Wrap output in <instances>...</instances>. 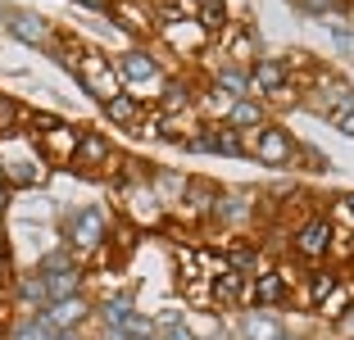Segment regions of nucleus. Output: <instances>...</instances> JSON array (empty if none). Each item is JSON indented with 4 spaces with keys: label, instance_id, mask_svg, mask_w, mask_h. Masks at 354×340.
Instances as JSON below:
<instances>
[{
    "label": "nucleus",
    "instance_id": "f257e3e1",
    "mask_svg": "<svg viewBox=\"0 0 354 340\" xmlns=\"http://www.w3.org/2000/svg\"><path fill=\"white\" fill-rule=\"evenodd\" d=\"M0 173L14 191H32V186H46L50 164H46L41 145L28 132H19V136H0Z\"/></svg>",
    "mask_w": 354,
    "mask_h": 340
},
{
    "label": "nucleus",
    "instance_id": "f03ea898",
    "mask_svg": "<svg viewBox=\"0 0 354 340\" xmlns=\"http://www.w3.org/2000/svg\"><path fill=\"white\" fill-rule=\"evenodd\" d=\"M114 68H118V82H123V91H132L136 100H146V95H159V86H164V64H159V55L150 50V46H127V50L114 55Z\"/></svg>",
    "mask_w": 354,
    "mask_h": 340
},
{
    "label": "nucleus",
    "instance_id": "7ed1b4c3",
    "mask_svg": "<svg viewBox=\"0 0 354 340\" xmlns=\"http://www.w3.org/2000/svg\"><path fill=\"white\" fill-rule=\"evenodd\" d=\"M64 245L73 249L77 258L100 254V249L109 245V214H104L100 205L68 209V218H64Z\"/></svg>",
    "mask_w": 354,
    "mask_h": 340
},
{
    "label": "nucleus",
    "instance_id": "20e7f679",
    "mask_svg": "<svg viewBox=\"0 0 354 340\" xmlns=\"http://www.w3.org/2000/svg\"><path fill=\"white\" fill-rule=\"evenodd\" d=\"M37 272L46 277V295H50V304H55V299L86 295V263H82V258H77L68 245L50 249V254L37 263Z\"/></svg>",
    "mask_w": 354,
    "mask_h": 340
},
{
    "label": "nucleus",
    "instance_id": "39448f33",
    "mask_svg": "<svg viewBox=\"0 0 354 340\" xmlns=\"http://www.w3.org/2000/svg\"><path fill=\"white\" fill-rule=\"evenodd\" d=\"M77 86H82L86 95H91L95 104L114 100V95H123V82H118V68H114V55L95 50V46H82V55H77Z\"/></svg>",
    "mask_w": 354,
    "mask_h": 340
},
{
    "label": "nucleus",
    "instance_id": "423d86ee",
    "mask_svg": "<svg viewBox=\"0 0 354 340\" xmlns=\"http://www.w3.org/2000/svg\"><path fill=\"white\" fill-rule=\"evenodd\" d=\"M146 177H127V182L118 186V196H123L118 205H123V218H127V227H132V232H150V227H164L168 223V209L159 205V196L150 191Z\"/></svg>",
    "mask_w": 354,
    "mask_h": 340
},
{
    "label": "nucleus",
    "instance_id": "0eeeda50",
    "mask_svg": "<svg viewBox=\"0 0 354 340\" xmlns=\"http://www.w3.org/2000/svg\"><path fill=\"white\" fill-rule=\"evenodd\" d=\"M245 155L254 159V164H263V168H295V155H300V141H295L291 132L281 123H263L259 132H250L245 136Z\"/></svg>",
    "mask_w": 354,
    "mask_h": 340
},
{
    "label": "nucleus",
    "instance_id": "6e6552de",
    "mask_svg": "<svg viewBox=\"0 0 354 340\" xmlns=\"http://www.w3.org/2000/svg\"><path fill=\"white\" fill-rule=\"evenodd\" d=\"M332 245H336V227H332V218L327 214H304L300 223L291 227V254L300 258V263H323L327 254H332Z\"/></svg>",
    "mask_w": 354,
    "mask_h": 340
},
{
    "label": "nucleus",
    "instance_id": "1a4fd4ad",
    "mask_svg": "<svg viewBox=\"0 0 354 340\" xmlns=\"http://www.w3.org/2000/svg\"><path fill=\"white\" fill-rule=\"evenodd\" d=\"M132 164V159H123L114 150V141L104 132H82V141H77V155H73V168L86 177H123V168Z\"/></svg>",
    "mask_w": 354,
    "mask_h": 340
},
{
    "label": "nucleus",
    "instance_id": "9d476101",
    "mask_svg": "<svg viewBox=\"0 0 354 340\" xmlns=\"http://www.w3.org/2000/svg\"><path fill=\"white\" fill-rule=\"evenodd\" d=\"M209 309H218V313H245V309H254V295H250V277L245 272H236V268H227V272H218V277L209 281Z\"/></svg>",
    "mask_w": 354,
    "mask_h": 340
},
{
    "label": "nucleus",
    "instance_id": "9b49d317",
    "mask_svg": "<svg viewBox=\"0 0 354 340\" xmlns=\"http://www.w3.org/2000/svg\"><path fill=\"white\" fill-rule=\"evenodd\" d=\"M304 104H309V109H318L327 123H332L336 113L354 109V86L341 82V77H332V73H318V82L304 91Z\"/></svg>",
    "mask_w": 354,
    "mask_h": 340
},
{
    "label": "nucleus",
    "instance_id": "f8f14e48",
    "mask_svg": "<svg viewBox=\"0 0 354 340\" xmlns=\"http://www.w3.org/2000/svg\"><path fill=\"white\" fill-rule=\"evenodd\" d=\"M250 295H254V309L281 313V309H286V304L295 299L291 268H263L259 277H250Z\"/></svg>",
    "mask_w": 354,
    "mask_h": 340
},
{
    "label": "nucleus",
    "instance_id": "ddd939ff",
    "mask_svg": "<svg viewBox=\"0 0 354 340\" xmlns=\"http://www.w3.org/2000/svg\"><path fill=\"white\" fill-rule=\"evenodd\" d=\"M5 32H10L14 41L32 46V50H55V41H59V32L50 28V19H41V14H32V10H5Z\"/></svg>",
    "mask_w": 354,
    "mask_h": 340
},
{
    "label": "nucleus",
    "instance_id": "4468645a",
    "mask_svg": "<svg viewBox=\"0 0 354 340\" xmlns=\"http://www.w3.org/2000/svg\"><path fill=\"white\" fill-rule=\"evenodd\" d=\"M286 86H295L286 55H259V59L250 64V95L254 100H268V95L286 91Z\"/></svg>",
    "mask_w": 354,
    "mask_h": 340
},
{
    "label": "nucleus",
    "instance_id": "2eb2a0df",
    "mask_svg": "<svg viewBox=\"0 0 354 340\" xmlns=\"http://www.w3.org/2000/svg\"><path fill=\"white\" fill-rule=\"evenodd\" d=\"M155 37H159V41H164L173 55H182V59H196V55L209 46V32L200 28V19H196V14H187V19L168 23V28H159Z\"/></svg>",
    "mask_w": 354,
    "mask_h": 340
},
{
    "label": "nucleus",
    "instance_id": "dca6fc26",
    "mask_svg": "<svg viewBox=\"0 0 354 340\" xmlns=\"http://www.w3.org/2000/svg\"><path fill=\"white\" fill-rule=\"evenodd\" d=\"M109 19H114V28H123L127 37H136V46L150 41L155 37V5H146V0H114L109 5Z\"/></svg>",
    "mask_w": 354,
    "mask_h": 340
},
{
    "label": "nucleus",
    "instance_id": "f3484780",
    "mask_svg": "<svg viewBox=\"0 0 354 340\" xmlns=\"http://www.w3.org/2000/svg\"><path fill=\"white\" fill-rule=\"evenodd\" d=\"M32 141L41 145V155H46V164H64V168H73V155H77V141H82V127H73V123H55L50 132H41V136H32Z\"/></svg>",
    "mask_w": 354,
    "mask_h": 340
},
{
    "label": "nucleus",
    "instance_id": "a211bd4d",
    "mask_svg": "<svg viewBox=\"0 0 354 340\" xmlns=\"http://www.w3.org/2000/svg\"><path fill=\"white\" fill-rule=\"evenodd\" d=\"M218 191L223 186L205 182V177H191L187 196H182V205L173 209L177 218H187V223H214V205H218Z\"/></svg>",
    "mask_w": 354,
    "mask_h": 340
},
{
    "label": "nucleus",
    "instance_id": "6ab92c4d",
    "mask_svg": "<svg viewBox=\"0 0 354 340\" xmlns=\"http://www.w3.org/2000/svg\"><path fill=\"white\" fill-rule=\"evenodd\" d=\"M200 104V91L191 77H164V86H159L155 95V109L164 113V118H177V113H196Z\"/></svg>",
    "mask_w": 354,
    "mask_h": 340
},
{
    "label": "nucleus",
    "instance_id": "aec40b11",
    "mask_svg": "<svg viewBox=\"0 0 354 340\" xmlns=\"http://www.w3.org/2000/svg\"><path fill=\"white\" fill-rule=\"evenodd\" d=\"M41 318L50 322V331H82V322H91V318H95V304H91L86 295L55 299V304H46Z\"/></svg>",
    "mask_w": 354,
    "mask_h": 340
},
{
    "label": "nucleus",
    "instance_id": "412c9836",
    "mask_svg": "<svg viewBox=\"0 0 354 340\" xmlns=\"http://www.w3.org/2000/svg\"><path fill=\"white\" fill-rule=\"evenodd\" d=\"M46 304H50L46 277L37 268L19 272V277H14V309H23V318H37V313H46Z\"/></svg>",
    "mask_w": 354,
    "mask_h": 340
},
{
    "label": "nucleus",
    "instance_id": "4be33fe9",
    "mask_svg": "<svg viewBox=\"0 0 354 340\" xmlns=\"http://www.w3.org/2000/svg\"><path fill=\"white\" fill-rule=\"evenodd\" d=\"M286 336V322L281 313H268V309H245L236 318V340H281Z\"/></svg>",
    "mask_w": 354,
    "mask_h": 340
},
{
    "label": "nucleus",
    "instance_id": "5701e85b",
    "mask_svg": "<svg viewBox=\"0 0 354 340\" xmlns=\"http://www.w3.org/2000/svg\"><path fill=\"white\" fill-rule=\"evenodd\" d=\"M223 123H227L232 132L250 136V132H259V127L268 123V104L254 100V95H245V100H232V104H227V113H223Z\"/></svg>",
    "mask_w": 354,
    "mask_h": 340
},
{
    "label": "nucleus",
    "instance_id": "b1692460",
    "mask_svg": "<svg viewBox=\"0 0 354 340\" xmlns=\"http://www.w3.org/2000/svg\"><path fill=\"white\" fill-rule=\"evenodd\" d=\"M100 113H104V123H109V127L136 132V127H141V118H146V100H136L132 91H123V95H114V100H104Z\"/></svg>",
    "mask_w": 354,
    "mask_h": 340
},
{
    "label": "nucleus",
    "instance_id": "393cba45",
    "mask_svg": "<svg viewBox=\"0 0 354 340\" xmlns=\"http://www.w3.org/2000/svg\"><path fill=\"white\" fill-rule=\"evenodd\" d=\"M209 86L218 95H227V100H245V95H250V68L223 59L218 68H214V77H209Z\"/></svg>",
    "mask_w": 354,
    "mask_h": 340
},
{
    "label": "nucleus",
    "instance_id": "a878e982",
    "mask_svg": "<svg viewBox=\"0 0 354 340\" xmlns=\"http://www.w3.org/2000/svg\"><path fill=\"white\" fill-rule=\"evenodd\" d=\"M254 191H218V205H214V223H223V227H232V223H241V218H250L254 214Z\"/></svg>",
    "mask_w": 354,
    "mask_h": 340
},
{
    "label": "nucleus",
    "instance_id": "bb28decb",
    "mask_svg": "<svg viewBox=\"0 0 354 340\" xmlns=\"http://www.w3.org/2000/svg\"><path fill=\"white\" fill-rule=\"evenodd\" d=\"M313 313H318L323 322H341V318H350V313H354V281H350V277H341V281H336V290H332V295H327Z\"/></svg>",
    "mask_w": 354,
    "mask_h": 340
},
{
    "label": "nucleus",
    "instance_id": "cd10ccee",
    "mask_svg": "<svg viewBox=\"0 0 354 340\" xmlns=\"http://www.w3.org/2000/svg\"><path fill=\"white\" fill-rule=\"evenodd\" d=\"M336 281H341V272L327 268V263H318V268L309 272V281H304V304H309V309H318V304H323V299L336 290Z\"/></svg>",
    "mask_w": 354,
    "mask_h": 340
},
{
    "label": "nucleus",
    "instance_id": "c85d7f7f",
    "mask_svg": "<svg viewBox=\"0 0 354 340\" xmlns=\"http://www.w3.org/2000/svg\"><path fill=\"white\" fill-rule=\"evenodd\" d=\"M136 313V304H132V295H104L100 304H95V318L104 322V331H118L127 318Z\"/></svg>",
    "mask_w": 354,
    "mask_h": 340
},
{
    "label": "nucleus",
    "instance_id": "c756f323",
    "mask_svg": "<svg viewBox=\"0 0 354 340\" xmlns=\"http://www.w3.org/2000/svg\"><path fill=\"white\" fill-rule=\"evenodd\" d=\"M28 118H32L28 104H19L14 95H0V136H19V132H28Z\"/></svg>",
    "mask_w": 354,
    "mask_h": 340
},
{
    "label": "nucleus",
    "instance_id": "7c9ffc66",
    "mask_svg": "<svg viewBox=\"0 0 354 340\" xmlns=\"http://www.w3.org/2000/svg\"><path fill=\"white\" fill-rule=\"evenodd\" d=\"M5 340H55V331H50V322L37 313V318H14L10 331H5Z\"/></svg>",
    "mask_w": 354,
    "mask_h": 340
},
{
    "label": "nucleus",
    "instance_id": "2f4dec72",
    "mask_svg": "<svg viewBox=\"0 0 354 340\" xmlns=\"http://www.w3.org/2000/svg\"><path fill=\"white\" fill-rule=\"evenodd\" d=\"M300 14H309V19H327V14L345 10V0H291Z\"/></svg>",
    "mask_w": 354,
    "mask_h": 340
},
{
    "label": "nucleus",
    "instance_id": "473e14b6",
    "mask_svg": "<svg viewBox=\"0 0 354 340\" xmlns=\"http://www.w3.org/2000/svg\"><path fill=\"white\" fill-rule=\"evenodd\" d=\"M295 168H309V173H327V159H323V150H313V145H300V155H295Z\"/></svg>",
    "mask_w": 354,
    "mask_h": 340
},
{
    "label": "nucleus",
    "instance_id": "72a5a7b5",
    "mask_svg": "<svg viewBox=\"0 0 354 340\" xmlns=\"http://www.w3.org/2000/svg\"><path fill=\"white\" fill-rule=\"evenodd\" d=\"M327 218H332V227H336V223L354 227V191H350V196H341V200H336V205H332V214H327Z\"/></svg>",
    "mask_w": 354,
    "mask_h": 340
},
{
    "label": "nucleus",
    "instance_id": "f704fd0d",
    "mask_svg": "<svg viewBox=\"0 0 354 340\" xmlns=\"http://www.w3.org/2000/svg\"><path fill=\"white\" fill-rule=\"evenodd\" d=\"M159 340H200V331L191 327L187 318H182V322H173V327H164V331H159Z\"/></svg>",
    "mask_w": 354,
    "mask_h": 340
},
{
    "label": "nucleus",
    "instance_id": "c9c22d12",
    "mask_svg": "<svg viewBox=\"0 0 354 340\" xmlns=\"http://www.w3.org/2000/svg\"><path fill=\"white\" fill-rule=\"evenodd\" d=\"M332 127H336V132H341V136H354V109L336 113V118H332Z\"/></svg>",
    "mask_w": 354,
    "mask_h": 340
},
{
    "label": "nucleus",
    "instance_id": "e433bc0d",
    "mask_svg": "<svg viewBox=\"0 0 354 340\" xmlns=\"http://www.w3.org/2000/svg\"><path fill=\"white\" fill-rule=\"evenodd\" d=\"M332 41L341 46L345 55H354V32H350V28H332Z\"/></svg>",
    "mask_w": 354,
    "mask_h": 340
},
{
    "label": "nucleus",
    "instance_id": "4c0bfd02",
    "mask_svg": "<svg viewBox=\"0 0 354 340\" xmlns=\"http://www.w3.org/2000/svg\"><path fill=\"white\" fill-rule=\"evenodd\" d=\"M0 277H10V240L0 232Z\"/></svg>",
    "mask_w": 354,
    "mask_h": 340
},
{
    "label": "nucleus",
    "instance_id": "58836bf2",
    "mask_svg": "<svg viewBox=\"0 0 354 340\" xmlns=\"http://www.w3.org/2000/svg\"><path fill=\"white\" fill-rule=\"evenodd\" d=\"M77 5H86V10H95V14H109V5H114V0H77Z\"/></svg>",
    "mask_w": 354,
    "mask_h": 340
},
{
    "label": "nucleus",
    "instance_id": "ea45409f",
    "mask_svg": "<svg viewBox=\"0 0 354 340\" xmlns=\"http://www.w3.org/2000/svg\"><path fill=\"white\" fill-rule=\"evenodd\" d=\"M196 10H218V5H227V0H191Z\"/></svg>",
    "mask_w": 354,
    "mask_h": 340
},
{
    "label": "nucleus",
    "instance_id": "a19ab883",
    "mask_svg": "<svg viewBox=\"0 0 354 340\" xmlns=\"http://www.w3.org/2000/svg\"><path fill=\"white\" fill-rule=\"evenodd\" d=\"M55 340H82V331H55Z\"/></svg>",
    "mask_w": 354,
    "mask_h": 340
},
{
    "label": "nucleus",
    "instance_id": "79ce46f5",
    "mask_svg": "<svg viewBox=\"0 0 354 340\" xmlns=\"http://www.w3.org/2000/svg\"><path fill=\"white\" fill-rule=\"evenodd\" d=\"M5 331H10V322H5V318H0V340H5Z\"/></svg>",
    "mask_w": 354,
    "mask_h": 340
},
{
    "label": "nucleus",
    "instance_id": "37998d69",
    "mask_svg": "<svg viewBox=\"0 0 354 340\" xmlns=\"http://www.w3.org/2000/svg\"><path fill=\"white\" fill-rule=\"evenodd\" d=\"M281 340H304V336H291V331H286V336H281Z\"/></svg>",
    "mask_w": 354,
    "mask_h": 340
},
{
    "label": "nucleus",
    "instance_id": "c03bdc74",
    "mask_svg": "<svg viewBox=\"0 0 354 340\" xmlns=\"http://www.w3.org/2000/svg\"><path fill=\"white\" fill-rule=\"evenodd\" d=\"M150 5H164V0H150Z\"/></svg>",
    "mask_w": 354,
    "mask_h": 340
},
{
    "label": "nucleus",
    "instance_id": "a18cd8bd",
    "mask_svg": "<svg viewBox=\"0 0 354 340\" xmlns=\"http://www.w3.org/2000/svg\"><path fill=\"white\" fill-rule=\"evenodd\" d=\"M150 340H159V336H150Z\"/></svg>",
    "mask_w": 354,
    "mask_h": 340
}]
</instances>
